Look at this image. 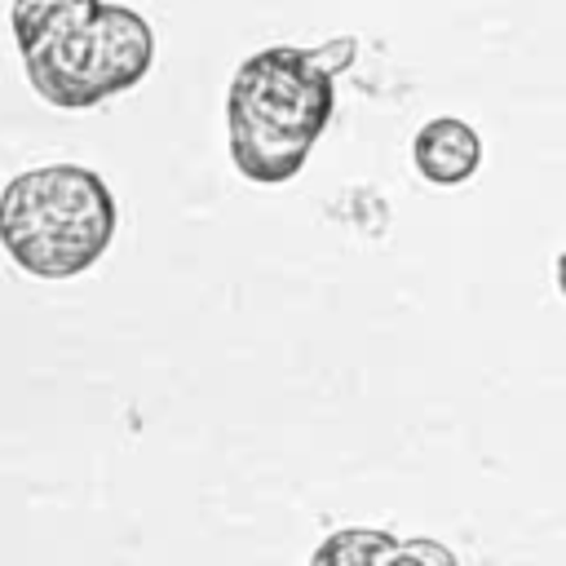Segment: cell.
Wrapping results in <instances>:
<instances>
[{
  "instance_id": "cell-1",
  "label": "cell",
  "mask_w": 566,
  "mask_h": 566,
  "mask_svg": "<svg viewBox=\"0 0 566 566\" xmlns=\"http://www.w3.org/2000/svg\"><path fill=\"white\" fill-rule=\"evenodd\" d=\"M358 40L332 35L318 49L274 44L252 53L226 93L234 168L256 186L292 181L336 111V75L354 66Z\"/></svg>"
},
{
  "instance_id": "cell-2",
  "label": "cell",
  "mask_w": 566,
  "mask_h": 566,
  "mask_svg": "<svg viewBox=\"0 0 566 566\" xmlns=\"http://www.w3.org/2000/svg\"><path fill=\"white\" fill-rule=\"evenodd\" d=\"M31 88L57 111H88L142 84L155 62V31L142 13L106 0H62L18 35Z\"/></svg>"
},
{
  "instance_id": "cell-3",
  "label": "cell",
  "mask_w": 566,
  "mask_h": 566,
  "mask_svg": "<svg viewBox=\"0 0 566 566\" xmlns=\"http://www.w3.org/2000/svg\"><path fill=\"white\" fill-rule=\"evenodd\" d=\"M115 195L80 164L18 172L0 190V243L35 279H75L102 261L115 239Z\"/></svg>"
},
{
  "instance_id": "cell-4",
  "label": "cell",
  "mask_w": 566,
  "mask_h": 566,
  "mask_svg": "<svg viewBox=\"0 0 566 566\" xmlns=\"http://www.w3.org/2000/svg\"><path fill=\"white\" fill-rule=\"evenodd\" d=\"M411 159L429 186H460L482 164V137L464 119L438 115L411 137Z\"/></svg>"
},
{
  "instance_id": "cell-5",
  "label": "cell",
  "mask_w": 566,
  "mask_h": 566,
  "mask_svg": "<svg viewBox=\"0 0 566 566\" xmlns=\"http://www.w3.org/2000/svg\"><path fill=\"white\" fill-rule=\"evenodd\" d=\"M394 544L389 531H376V526H345V531H332L310 566H380V553Z\"/></svg>"
},
{
  "instance_id": "cell-6",
  "label": "cell",
  "mask_w": 566,
  "mask_h": 566,
  "mask_svg": "<svg viewBox=\"0 0 566 566\" xmlns=\"http://www.w3.org/2000/svg\"><path fill=\"white\" fill-rule=\"evenodd\" d=\"M380 566H460V562L442 539H429V535L398 539L394 535V544L380 553Z\"/></svg>"
},
{
  "instance_id": "cell-7",
  "label": "cell",
  "mask_w": 566,
  "mask_h": 566,
  "mask_svg": "<svg viewBox=\"0 0 566 566\" xmlns=\"http://www.w3.org/2000/svg\"><path fill=\"white\" fill-rule=\"evenodd\" d=\"M62 0H13V40L27 35L31 27H40Z\"/></svg>"
},
{
  "instance_id": "cell-8",
  "label": "cell",
  "mask_w": 566,
  "mask_h": 566,
  "mask_svg": "<svg viewBox=\"0 0 566 566\" xmlns=\"http://www.w3.org/2000/svg\"><path fill=\"white\" fill-rule=\"evenodd\" d=\"M557 287H562V296H566V252L557 256Z\"/></svg>"
}]
</instances>
